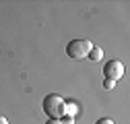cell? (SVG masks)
Masks as SVG:
<instances>
[{"instance_id": "7a4b0ae2", "label": "cell", "mask_w": 130, "mask_h": 124, "mask_svg": "<svg viewBox=\"0 0 130 124\" xmlns=\"http://www.w3.org/2000/svg\"><path fill=\"white\" fill-rule=\"evenodd\" d=\"M91 48H93V43H91L89 39L76 37V39L68 41V45H66V54H68L72 60H83V58H87V54H89Z\"/></svg>"}, {"instance_id": "30bf717a", "label": "cell", "mask_w": 130, "mask_h": 124, "mask_svg": "<svg viewBox=\"0 0 130 124\" xmlns=\"http://www.w3.org/2000/svg\"><path fill=\"white\" fill-rule=\"evenodd\" d=\"M0 124H8V120H6L4 116H0Z\"/></svg>"}, {"instance_id": "52a82bcc", "label": "cell", "mask_w": 130, "mask_h": 124, "mask_svg": "<svg viewBox=\"0 0 130 124\" xmlns=\"http://www.w3.org/2000/svg\"><path fill=\"white\" fill-rule=\"evenodd\" d=\"M95 124H113V120H111V118H99Z\"/></svg>"}, {"instance_id": "8992f818", "label": "cell", "mask_w": 130, "mask_h": 124, "mask_svg": "<svg viewBox=\"0 0 130 124\" xmlns=\"http://www.w3.org/2000/svg\"><path fill=\"white\" fill-rule=\"evenodd\" d=\"M60 122H62V124H74V118H72V116H66V114H64V116L60 118Z\"/></svg>"}, {"instance_id": "9c48e42d", "label": "cell", "mask_w": 130, "mask_h": 124, "mask_svg": "<svg viewBox=\"0 0 130 124\" xmlns=\"http://www.w3.org/2000/svg\"><path fill=\"white\" fill-rule=\"evenodd\" d=\"M45 124H62V122H60V120H52V118H50V120H47Z\"/></svg>"}, {"instance_id": "6da1fadb", "label": "cell", "mask_w": 130, "mask_h": 124, "mask_svg": "<svg viewBox=\"0 0 130 124\" xmlns=\"http://www.w3.org/2000/svg\"><path fill=\"white\" fill-rule=\"evenodd\" d=\"M64 105H66V99L60 97L58 93H50L43 97V112L52 120H60L64 116Z\"/></svg>"}, {"instance_id": "3957f363", "label": "cell", "mask_w": 130, "mask_h": 124, "mask_svg": "<svg viewBox=\"0 0 130 124\" xmlns=\"http://www.w3.org/2000/svg\"><path fill=\"white\" fill-rule=\"evenodd\" d=\"M103 76L113 83H118L122 76H124V64L120 60H107L105 66H103Z\"/></svg>"}, {"instance_id": "277c9868", "label": "cell", "mask_w": 130, "mask_h": 124, "mask_svg": "<svg viewBox=\"0 0 130 124\" xmlns=\"http://www.w3.org/2000/svg\"><path fill=\"white\" fill-rule=\"evenodd\" d=\"M87 58H89L91 62H99V60L103 58V50L97 48V45H93V48L89 50V54H87Z\"/></svg>"}, {"instance_id": "5b68a950", "label": "cell", "mask_w": 130, "mask_h": 124, "mask_svg": "<svg viewBox=\"0 0 130 124\" xmlns=\"http://www.w3.org/2000/svg\"><path fill=\"white\" fill-rule=\"evenodd\" d=\"M64 114H66V116H76L78 114V105L74 103V101H66V105H64Z\"/></svg>"}, {"instance_id": "ba28073f", "label": "cell", "mask_w": 130, "mask_h": 124, "mask_svg": "<svg viewBox=\"0 0 130 124\" xmlns=\"http://www.w3.org/2000/svg\"><path fill=\"white\" fill-rule=\"evenodd\" d=\"M113 85H116V83L109 81V79H105V81H103V87H105V89H113Z\"/></svg>"}]
</instances>
